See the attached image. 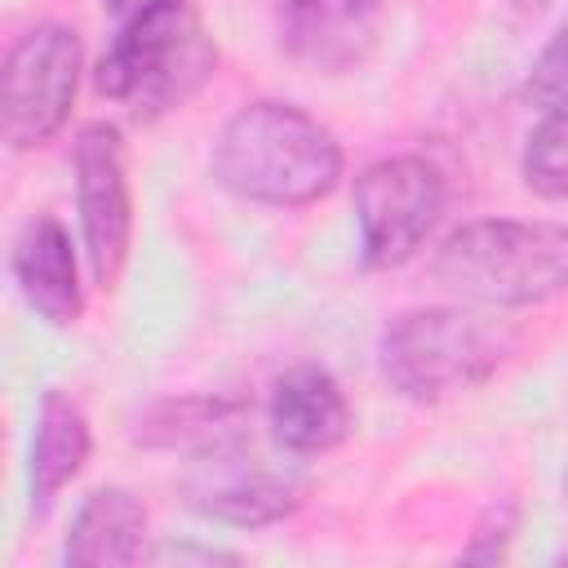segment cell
Returning <instances> with one entry per match:
<instances>
[{
    "label": "cell",
    "instance_id": "cell-18",
    "mask_svg": "<svg viewBox=\"0 0 568 568\" xmlns=\"http://www.w3.org/2000/svg\"><path fill=\"white\" fill-rule=\"evenodd\" d=\"M519 4H541V0H519Z\"/></svg>",
    "mask_w": 568,
    "mask_h": 568
},
{
    "label": "cell",
    "instance_id": "cell-10",
    "mask_svg": "<svg viewBox=\"0 0 568 568\" xmlns=\"http://www.w3.org/2000/svg\"><path fill=\"white\" fill-rule=\"evenodd\" d=\"M13 280L22 302L53 328H67L84 311V288H80V266L71 248V231L53 213H36L22 222L13 240Z\"/></svg>",
    "mask_w": 568,
    "mask_h": 568
},
{
    "label": "cell",
    "instance_id": "cell-14",
    "mask_svg": "<svg viewBox=\"0 0 568 568\" xmlns=\"http://www.w3.org/2000/svg\"><path fill=\"white\" fill-rule=\"evenodd\" d=\"M142 430L133 435L138 444L151 448H213L222 439L248 435V408L240 399H217V395H182V399H164L155 404L142 422Z\"/></svg>",
    "mask_w": 568,
    "mask_h": 568
},
{
    "label": "cell",
    "instance_id": "cell-12",
    "mask_svg": "<svg viewBox=\"0 0 568 568\" xmlns=\"http://www.w3.org/2000/svg\"><path fill=\"white\" fill-rule=\"evenodd\" d=\"M142 555H146L142 497L120 488V484L93 488L71 515L62 559L75 568H115V564H138Z\"/></svg>",
    "mask_w": 568,
    "mask_h": 568
},
{
    "label": "cell",
    "instance_id": "cell-17",
    "mask_svg": "<svg viewBox=\"0 0 568 568\" xmlns=\"http://www.w3.org/2000/svg\"><path fill=\"white\" fill-rule=\"evenodd\" d=\"M102 4H111V9H129L133 0H102Z\"/></svg>",
    "mask_w": 568,
    "mask_h": 568
},
{
    "label": "cell",
    "instance_id": "cell-11",
    "mask_svg": "<svg viewBox=\"0 0 568 568\" xmlns=\"http://www.w3.org/2000/svg\"><path fill=\"white\" fill-rule=\"evenodd\" d=\"M266 422L284 453L315 457V453L337 448L351 435V404L328 368L302 364L275 377L271 399H266Z\"/></svg>",
    "mask_w": 568,
    "mask_h": 568
},
{
    "label": "cell",
    "instance_id": "cell-16",
    "mask_svg": "<svg viewBox=\"0 0 568 568\" xmlns=\"http://www.w3.org/2000/svg\"><path fill=\"white\" fill-rule=\"evenodd\" d=\"M528 102L541 111H564L568 106V18L559 22V31L546 40V49L537 53L528 84H524Z\"/></svg>",
    "mask_w": 568,
    "mask_h": 568
},
{
    "label": "cell",
    "instance_id": "cell-1",
    "mask_svg": "<svg viewBox=\"0 0 568 568\" xmlns=\"http://www.w3.org/2000/svg\"><path fill=\"white\" fill-rule=\"evenodd\" d=\"M213 178L240 200L297 209L337 186L342 146L293 102H248L217 133Z\"/></svg>",
    "mask_w": 568,
    "mask_h": 568
},
{
    "label": "cell",
    "instance_id": "cell-9",
    "mask_svg": "<svg viewBox=\"0 0 568 568\" xmlns=\"http://www.w3.org/2000/svg\"><path fill=\"white\" fill-rule=\"evenodd\" d=\"M275 27L284 53L306 71H351L382 36L377 0H275Z\"/></svg>",
    "mask_w": 568,
    "mask_h": 568
},
{
    "label": "cell",
    "instance_id": "cell-8",
    "mask_svg": "<svg viewBox=\"0 0 568 568\" xmlns=\"http://www.w3.org/2000/svg\"><path fill=\"white\" fill-rule=\"evenodd\" d=\"M75 213L84 231V257L98 288H115L133 240V191L124 133L111 120H93L75 138Z\"/></svg>",
    "mask_w": 568,
    "mask_h": 568
},
{
    "label": "cell",
    "instance_id": "cell-5",
    "mask_svg": "<svg viewBox=\"0 0 568 568\" xmlns=\"http://www.w3.org/2000/svg\"><path fill=\"white\" fill-rule=\"evenodd\" d=\"M444 173L422 155H386L355 178V222L364 266H404L444 217Z\"/></svg>",
    "mask_w": 568,
    "mask_h": 568
},
{
    "label": "cell",
    "instance_id": "cell-4",
    "mask_svg": "<svg viewBox=\"0 0 568 568\" xmlns=\"http://www.w3.org/2000/svg\"><path fill=\"white\" fill-rule=\"evenodd\" d=\"M515 351V328L462 311L417 306L395 315L377 337V368L408 404H444L484 386Z\"/></svg>",
    "mask_w": 568,
    "mask_h": 568
},
{
    "label": "cell",
    "instance_id": "cell-7",
    "mask_svg": "<svg viewBox=\"0 0 568 568\" xmlns=\"http://www.w3.org/2000/svg\"><path fill=\"white\" fill-rule=\"evenodd\" d=\"M182 501L231 528H266L297 510L302 501V479L293 466H275L253 453L248 435L222 439L213 448L191 453L182 470Z\"/></svg>",
    "mask_w": 568,
    "mask_h": 568
},
{
    "label": "cell",
    "instance_id": "cell-6",
    "mask_svg": "<svg viewBox=\"0 0 568 568\" xmlns=\"http://www.w3.org/2000/svg\"><path fill=\"white\" fill-rule=\"evenodd\" d=\"M84 49L75 27L40 22L4 58V142L9 151L44 146L71 115Z\"/></svg>",
    "mask_w": 568,
    "mask_h": 568
},
{
    "label": "cell",
    "instance_id": "cell-3",
    "mask_svg": "<svg viewBox=\"0 0 568 568\" xmlns=\"http://www.w3.org/2000/svg\"><path fill=\"white\" fill-rule=\"evenodd\" d=\"M430 275L448 293L479 306L550 302L568 293V222H466L435 248Z\"/></svg>",
    "mask_w": 568,
    "mask_h": 568
},
{
    "label": "cell",
    "instance_id": "cell-13",
    "mask_svg": "<svg viewBox=\"0 0 568 568\" xmlns=\"http://www.w3.org/2000/svg\"><path fill=\"white\" fill-rule=\"evenodd\" d=\"M93 448L89 417L80 413L75 399L62 390H44L36 408V430H31V457H27V484H31V510L44 515L53 497L84 470Z\"/></svg>",
    "mask_w": 568,
    "mask_h": 568
},
{
    "label": "cell",
    "instance_id": "cell-15",
    "mask_svg": "<svg viewBox=\"0 0 568 568\" xmlns=\"http://www.w3.org/2000/svg\"><path fill=\"white\" fill-rule=\"evenodd\" d=\"M519 173H524V186L532 195L568 200V106L564 111H546L541 124L528 133Z\"/></svg>",
    "mask_w": 568,
    "mask_h": 568
},
{
    "label": "cell",
    "instance_id": "cell-2",
    "mask_svg": "<svg viewBox=\"0 0 568 568\" xmlns=\"http://www.w3.org/2000/svg\"><path fill=\"white\" fill-rule=\"evenodd\" d=\"M217 67V49L191 0H133L98 62V93L151 124L191 102Z\"/></svg>",
    "mask_w": 568,
    "mask_h": 568
}]
</instances>
